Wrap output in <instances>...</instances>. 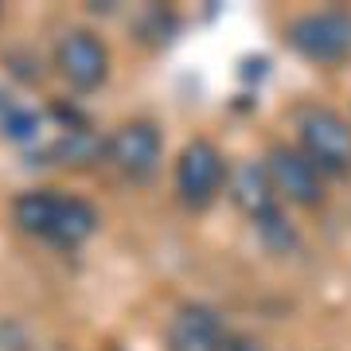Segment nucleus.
<instances>
[{
    "label": "nucleus",
    "instance_id": "3",
    "mask_svg": "<svg viewBox=\"0 0 351 351\" xmlns=\"http://www.w3.org/2000/svg\"><path fill=\"white\" fill-rule=\"evenodd\" d=\"M293 133H297V149L320 168L324 180H348L351 176V129L336 110L316 106V101L297 106Z\"/></svg>",
    "mask_w": 351,
    "mask_h": 351
},
{
    "label": "nucleus",
    "instance_id": "5",
    "mask_svg": "<svg viewBox=\"0 0 351 351\" xmlns=\"http://www.w3.org/2000/svg\"><path fill=\"white\" fill-rule=\"evenodd\" d=\"M230 184V168H226L219 145L207 137H195L184 145L180 160H176V199L188 211H207Z\"/></svg>",
    "mask_w": 351,
    "mask_h": 351
},
{
    "label": "nucleus",
    "instance_id": "8",
    "mask_svg": "<svg viewBox=\"0 0 351 351\" xmlns=\"http://www.w3.org/2000/svg\"><path fill=\"white\" fill-rule=\"evenodd\" d=\"M262 164H265V176H269V184H274L281 203L320 207L328 199V180L297 145H269Z\"/></svg>",
    "mask_w": 351,
    "mask_h": 351
},
{
    "label": "nucleus",
    "instance_id": "7",
    "mask_svg": "<svg viewBox=\"0 0 351 351\" xmlns=\"http://www.w3.org/2000/svg\"><path fill=\"white\" fill-rule=\"evenodd\" d=\"M160 156H164V133L152 117H133L106 137V160L113 164V172L133 180V184L152 180L156 168H160Z\"/></svg>",
    "mask_w": 351,
    "mask_h": 351
},
{
    "label": "nucleus",
    "instance_id": "6",
    "mask_svg": "<svg viewBox=\"0 0 351 351\" xmlns=\"http://www.w3.org/2000/svg\"><path fill=\"white\" fill-rule=\"evenodd\" d=\"M55 71L75 94H94L110 78V47L90 27H66L55 39Z\"/></svg>",
    "mask_w": 351,
    "mask_h": 351
},
{
    "label": "nucleus",
    "instance_id": "2",
    "mask_svg": "<svg viewBox=\"0 0 351 351\" xmlns=\"http://www.w3.org/2000/svg\"><path fill=\"white\" fill-rule=\"evenodd\" d=\"M226 191H230L234 207L254 223V230L262 234V242L269 250L285 254V250L297 246V230H293V223H289L285 211H281V199H277L274 184H269V176H265V164H239V168L230 172Z\"/></svg>",
    "mask_w": 351,
    "mask_h": 351
},
{
    "label": "nucleus",
    "instance_id": "9",
    "mask_svg": "<svg viewBox=\"0 0 351 351\" xmlns=\"http://www.w3.org/2000/svg\"><path fill=\"white\" fill-rule=\"evenodd\" d=\"M230 332L219 308L203 301H188L180 304L168 324H164V348L168 351H223Z\"/></svg>",
    "mask_w": 351,
    "mask_h": 351
},
{
    "label": "nucleus",
    "instance_id": "4",
    "mask_svg": "<svg viewBox=\"0 0 351 351\" xmlns=\"http://www.w3.org/2000/svg\"><path fill=\"white\" fill-rule=\"evenodd\" d=\"M285 43L316 66H339L351 59V8H316L285 24Z\"/></svg>",
    "mask_w": 351,
    "mask_h": 351
},
{
    "label": "nucleus",
    "instance_id": "1",
    "mask_svg": "<svg viewBox=\"0 0 351 351\" xmlns=\"http://www.w3.org/2000/svg\"><path fill=\"white\" fill-rule=\"evenodd\" d=\"M12 223L24 234L47 242V246L75 250L98 230V211H94V203L78 199V195L36 188V191H20L12 199Z\"/></svg>",
    "mask_w": 351,
    "mask_h": 351
},
{
    "label": "nucleus",
    "instance_id": "10",
    "mask_svg": "<svg viewBox=\"0 0 351 351\" xmlns=\"http://www.w3.org/2000/svg\"><path fill=\"white\" fill-rule=\"evenodd\" d=\"M223 351H265V348L254 336H234V332H230V339H226Z\"/></svg>",
    "mask_w": 351,
    "mask_h": 351
}]
</instances>
